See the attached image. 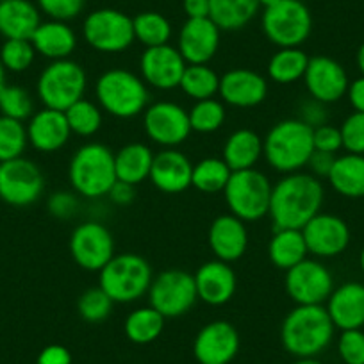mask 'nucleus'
Returning a JSON list of instances; mask_svg holds the SVG:
<instances>
[{"instance_id": "f257e3e1", "label": "nucleus", "mask_w": 364, "mask_h": 364, "mask_svg": "<svg viewBox=\"0 0 364 364\" xmlns=\"http://www.w3.org/2000/svg\"><path fill=\"white\" fill-rule=\"evenodd\" d=\"M323 184L304 171L288 173L273 184L269 218L275 229H300L307 225L323 205Z\"/></svg>"}, {"instance_id": "f03ea898", "label": "nucleus", "mask_w": 364, "mask_h": 364, "mask_svg": "<svg viewBox=\"0 0 364 364\" xmlns=\"http://www.w3.org/2000/svg\"><path fill=\"white\" fill-rule=\"evenodd\" d=\"M334 331L325 306H296L282 321L281 341L296 359L316 357L331 345Z\"/></svg>"}, {"instance_id": "7ed1b4c3", "label": "nucleus", "mask_w": 364, "mask_h": 364, "mask_svg": "<svg viewBox=\"0 0 364 364\" xmlns=\"http://www.w3.org/2000/svg\"><path fill=\"white\" fill-rule=\"evenodd\" d=\"M313 152V129L299 118L279 122L262 138V156L279 173L302 171Z\"/></svg>"}, {"instance_id": "20e7f679", "label": "nucleus", "mask_w": 364, "mask_h": 364, "mask_svg": "<svg viewBox=\"0 0 364 364\" xmlns=\"http://www.w3.org/2000/svg\"><path fill=\"white\" fill-rule=\"evenodd\" d=\"M95 95L100 109L120 120H131L149 107L145 80L125 68H111L97 79Z\"/></svg>"}, {"instance_id": "39448f33", "label": "nucleus", "mask_w": 364, "mask_h": 364, "mask_svg": "<svg viewBox=\"0 0 364 364\" xmlns=\"http://www.w3.org/2000/svg\"><path fill=\"white\" fill-rule=\"evenodd\" d=\"M68 178L79 197H107L117 182L114 154L102 143H86L70 159Z\"/></svg>"}, {"instance_id": "423d86ee", "label": "nucleus", "mask_w": 364, "mask_h": 364, "mask_svg": "<svg viewBox=\"0 0 364 364\" xmlns=\"http://www.w3.org/2000/svg\"><path fill=\"white\" fill-rule=\"evenodd\" d=\"M100 288L114 304H131L149 293L154 281L149 261L139 254H114L99 272Z\"/></svg>"}, {"instance_id": "0eeeda50", "label": "nucleus", "mask_w": 364, "mask_h": 364, "mask_svg": "<svg viewBox=\"0 0 364 364\" xmlns=\"http://www.w3.org/2000/svg\"><path fill=\"white\" fill-rule=\"evenodd\" d=\"M87 75L73 59L50 61L40 73L36 82L38 99L45 107L65 113L72 104L84 99Z\"/></svg>"}, {"instance_id": "6e6552de", "label": "nucleus", "mask_w": 364, "mask_h": 364, "mask_svg": "<svg viewBox=\"0 0 364 364\" xmlns=\"http://www.w3.org/2000/svg\"><path fill=\"white\" fill-rule=\"evenodd\" d=\"M272 182L262 171L250 170L232 171L223 195L230 209V215L243 222H257L269 213Z\"/></svg>"}, {"instance_id": "1a4fd4ad", "label": "nucleus", "mask_w": 364, "mask_h": 364, "mask_svg": "<svg viewBox=\"0 0 364 364\" xmlns=\"http://www.w3.org/2000/svg\"><path fill=\"white\" fill-rule=\"evenodd\" d=\"M261 27L269 43L279 48L300 47L311 36L313 16L302 0H281L262 11Z\"/></svg>"}, {"instance_id": "9d476101", "label": "nucleus", "mask_w": 364, "mask_h": 364, "mask_svg": "<svg viewBox=\"0 0 364 364\" xmlns=\"http://www.w3.org/2000/svg\"><path fill=\"white\" fill-rule=\"evenodd\" d=\"M82 36L93 50L118 54L136 41L132 18L120 9H97L82 23Z\"/></svg>"}, {"instance_id": "9b49d317", "label": "nucleus", "mask_w": 364, "mask_h": 364, "mask_svg": "<svg viewBox=\"0 0 364 364\" xmlns=\"http://www.w3.org/2000/svg\"><path fill=\"white\" fill-rule=\"evenodd\" d=\"M149 302L164 318H178L197 304V286L191 273L166 269L156 275L149 289Z\"/></svg>"}, {"instance_id": "f8f14e48", "label": "nucleus", "mask_w": 364, "mask_h": 364, "mask_svg": "<svg viewBox=\"0 0 364 364\" xmlns=\"http://www.w3.org/2000/svg\"><path fill=\"white\" fill-rule=\"evenodd\" d=\"M332 291L334 277L318 259H304L286 272V293L296 306H323Z\"/></svg>"}, {"instance_id": "ddd939ff", "label": "nucleus", "mask_w": 364, "mask_h": 364, "mask_svg": "<svg viewBox=\"0 0 364 364\" xmlns=\"http://www.w3.org/2000/svg\"><path fill=\"white\" fill-rule=\"evenodd\" d=\"M45 190L40 166L26 157L0 163V200L15 208L34 204Z\"/></svg>"}, {"instance_id": "4468645a", "label": "nucleus", "mask_w": 364, "mask_h": 364, "mask_svg": "<svg viewBox=\"0 0 364 364\" xmlns=\"http://www.w3.org/2000/svg\"><path fill=\"white\" fill-rule=\"evenodd\" d=\"M143 129L150 141L164 149H177L193 132L188 111L168 100H161L146 107L143 113Z\"/></svg>"}, {"instance_id": "2eb2a0df", "label": "nucleus", "mask_w": 364, "mask_h": 364, "mask_svg": "<svg viewBox=\"0 0 364 364\" xmlns=\"http://www.w3.org/2000/svg\"><path fill=\"white\" fill-rule=\"evenodd\" d=\"M70 254L86 272H100L114 257L111 230L99 222H84L70 236Z\"/></svg>"}, {"instance_id": "dca6fc26", "label": "nucleus", "mask_w": 364, "mask_h": 364, "mask_svg": "<svg viewBox=\"0 0 364 364\" xmlns=\"http://www.w3.org/2000/svg\"><path fill=\"white\" fill-rule=\"evenodd\" d=\"M304 84L311 99L328 106L346 97L350 79L341 63L328 55H314L309 58V65L304 73Z\"/></svg>"}, {"instance_id": "f3484780", "label": "nucleus", "mask_w": 364, "mask_h": 364, "mask_svg": "<svg viewBox=\"0 0 364 364\" xmlns=\"http://www.w3.org/2000/svg\"><path fill=\"white\" fill-rule=\"evenodd\" d=\"M188 63L170 43L159 47H149L139 59V72L146 86L168 91L181 86L182 75Z\"/></svg>"}, {"instance_id": "a211bd4d", "label": "nucleus", "mask_w": 364, "mask_h": 364, "mask_svg": "<svg viewBox=\"0 0 364 364\" xmlns=\"http://www.w3.org/2000/svg\"><path fill=\"white\" fill-rule=\"evenodd\" d=\"M307 250L316 259H332L341 255L350 245V229L346 222L331 213H318L302 229Z\"/></svg>"}, {"instance_id": "6ab92c4d", "label": "nucleus", "mask_w": 364, "mask_h": 364, "mask_svg": "<svg viewBox=\"0 0 364 364\" xmlns=\"http://www.w3.org/2000/svg\"><path fill=\"white\" fill-rule=\"evenodd\" d=\"M240 352V332L232 323L216 320L198 331L193 343L195 359L200 364H229Z\"/></svg>"}, {"instance_id": "aec40b11", "label": "nucleus", "mask_w": 364, "mask_h": 364, "mask_svg": "<svg viewBox=\"0 0 364 364\" xmlns=\"http://www.w3.org/2000/svg\"><path fill=\"white\" fill-rule=\"evenodd\" d=\"M220 34L211 18H188L178 33L177 50L188 65H208L220 48Z\"/></svg>"}, {"instance_id": "412c9836", "label": "nucleus", "mask_w": 364, "mask_h": 364, "mask_svg": "<svg viewBox=\"0 0 364 364\" xmlns=\"http://www.w3.org/2000/svg\"><path fill=\"white\" fill-rule=\"evenodd\" d=\"M218 95L229 106L250 109L266 100L268 80L254 70L232 68L220 77Z\"/></svg>"}, {"instance_id": "4be33fe9", "label": "nucleus", "mask_w": 364, "mask_h": 364, "mask_svg": "<svg viewBox=\"0 0 364 364\" xmlns=\"http://www.w3.org/2000/svg\"><path fill=\"white\" fill-rule=\"evenodd\" d=\"M193 164L177 149H164L154 156L150 181L159 191L177 195L191 186Z\"/></svg>"}, {"instance_id": "5701e85b", "label": "nucleus", "mask_w": 364, "mask_h": 364, "mask_svg": "<svg viewBox=\"0 0 364 364\" xmlns=\"http://www.w3.org/2000/svg\"><path fill=\"white\" fill-rule=\"evenodd\" d=\"M193 277L198 300L208 306H223V304L230 302L236 293V273L230 268L229 262H223L220 259L204 262L195 272Z\"/></svg>"}, {"instance_id": "b1692460", "label": "nucleus", "mask_w": 364, "mask_h": 364, "mask_svg": "<svg viewBox=\"0 0 364 364\" xmlns=\"http://www.w3.org/2000/svg\"><path fill=\"white\" fill-rule=\"evenodd\" d=\"M27 139L38 152H58L68 143L72 131L63 111L43 109L36 111L26 125Z\"/></svg>"}, {"instance_id": "393cba45", "label": "nucleus", "mask_w": 364, "mask_h": 364, "mask_svg": "<svg viewBox=\"0 0 364 364\" xmlns=\"http://www.w3.org/2000/svg\"><path fill=\"white\" fill-rule=\"evenodd\" d=\"M328 316L339 331H353L364 327V284L348 281L334 288L327 300Z\"/></svg>"}, {"instance_id": "a878e982", "label": "nucleus", "mask_w": 364, "mask_h": 364, "mask_svg": "<svg viewBox=\"0 0 364 364\" xmlns=\"http://www.w3.org/2000/svg\"><path fill=\"white\" fill-rule=\"evenodd\" d=\"M209 247L216 259L234 262L245 255L248 248V230L243 220L234 215H222L209 227Z\"/></svg>"}, {"instance_id": "bb28decb", "label": "nucleus", "mask_w": 364, "mask_h": 364, "mask_svg": "<svg viewBox=\"0 0 364 364\" xmlns=\"http://www.w3.org/2000/svg\"><path fill=\"white\" fill-rule=\"evenodd\" d=\"M40 23V9L31 0H0V34L6 40H31Z\"/></svg>"}, {"instance_id": "cd10ccee", "label": "nucleus", "mask_w": 364, "mask_h": 364, "mask_svg": "<svg viewBox=\"0 0 364 364\" xmlns=\"http://www.w3.org/2000/svg\"><path fill=\"white\" fill-rule=\"evenodd\" d=\"M36 54L50 59V61H61L70 59L73 50L77 48V36L72 27L61 20H48L41 22L36 33L31 38Z\"/></svg>"}, {"instance_id": "c85d7f7f", "label": "nucleus", "mask_w": 364, "mask_h": 364, "mask_svg": "<svg viewBox=\"0 0 364 364\" xmlns=\"http://www.w3.org/2000/svg\"><path fill=\"white\" fill-rule=\"evenodd\" d=\"M332 190L345 198H364V156L348 154L336 157L328 173Z\"/></svg>"}, {"instance_id": "c756f323", "label": "nucleus", "mask_w": 364, "mask_h": 364, "mask_svg": "<svg viewBox=\"0 0 364 364\" xmlns=\"http://www.w3.org/2000/svg\"><path fill=\"white\" fill-rule=\"evenodd\" d=\"M154 156L145 143H127L114 154V170H117V181L129 182L132 186H138L143 181L150 177Z\"/></svg>"}, {"instance_id": "7c9ffc66", "label": "nucleus", "mask_w": 364, "mask_h": 364, "mask_svg": "<svg viewBox=\"0 0 364 364\" xmlns=\"http://www.w3.org/2000/svg\"><path fill=\"white\" fill-rule=\"evenodd\" d=\"M262 157V138L250 129H237L227 138L222 159L232 171L250 170Z\"/></svg>"}, {"instance_id": "2f4dec72", "label": "nucleus", "mask_w": 364, "mask_h": 364, "mask_svg": "<svg viewBox=\"0 0 364 364\" xmlns=\"http://www.w3.org/2000/svg\"><path fill=\"white\" fill-rule=\"evenodd\" d=\"M307 245L300 229H275L268 243V257L272 264L279 269L288 272L307 259Z\"/></svg>"}, {"instance_id": "473e14b6", "label": "nucleus", "mask_w": 364, "mask_h": 364, "mask_svg": "<svg viewBox=\"0 0 364 364\" xmlns=\"http://www.w3.org/2000/svg\"><path fill=\"white\" fill-rule=\"evenodd\" d=\"M257 0H209V18L220 31H240L259 11Z\"/></svg>"}, {"instance_id": "72a5a7b5", "label": "nucleus", "mask_w": 364, "mask_h": 364, "mask_svg": "<svg viewBox=\"0 0 364 364\" xmlns=\"http://www.w3.org/2000/svg\"><path fill=\"white\" fill-rule=\"evenodd\" d=\"M309 55L300 47L279 48L268 61V77L277 84H293L304 79Z\"/></svg>"}, {"instance_id": "f704fd0d", "label": "nucleus", "mask_w": 364, "mask_h": 364, "mask_svg": "<svg viewBox=\"0 0 364 364\" xmlns=\"http://www.w3.org/2000/svg\"><path fill=\"white\" fill-rule=\"evenodd\" d=\"M164 320L166 318L152 306L139 307L125 318V336L136 345H149L163 334Z\"/></svg>"}, {"instance_id": "c9c22d12", "label": "nucleus", "mask_w": 364, "mask_h": 364, "mask_svg": "<svg viewBox=\"0 0 364 364\" xmlns=\"http://www.w3.org/2000/svg\"><path fill=\"white\" fill-rule=\"evenodd\" d=\"M232 170L227 166L222 157H205L193 164V175H191V186L197 188L202 193H220L225 190Z\"/></svg>"}, {"instance_id": "e433bc0d", "label": "nucleus", "mask_w": 364, "mask_h": 364, "mask_svg": "<svg viewBox=\"0 0 364 364\" xmlns=\"http://www.w3.org/2000/svg\"><path fill=\"white\" fill-rule=\"evenodd\" d=\"M178 87L195 102L215 99L220 90V75L209 65H188Z\"/></svg>"}, {"instance_id": "4c0bfd02", "label": "nucleus", "mask_w": 364, "mask_h": 364, "mask_svg": "<svg viewBox=\"0 0 364 364\" xmlns=\"http://www.w3.org/2000/svg\"><path fill=\"white\" fill-rule=\"evenodd\" d=\"M132 26H134L136 41L145 45L146 48L166 45L171 38L170 20L157 11L139 13L132 18Z\"/></svg>"}, {"instance_id": "58836bf2", "label": "nucleus", "mask_w": 364, "mask_h": 364, "mask_svg": "<svg viewBox=\"0 0 364 364\" xmlns=\"http://www.w3.org/2000/svg\"><path fill=\"white\" fill-rule=\"evenodd\" d=\"M65 117L68 120L72 134L90 138L97 134L102 127V109L99 104L91 102L87 99L77 100L75 104L65 111Z\"/></svg>"}, {"instance_id": "ea45409f", "label": "nucleus", "mask_w": 364, "mask_h": 364, "mask_svg": "<svg viewBox=\"0 0 364 364\" xmlns=\"http://www.w3.org/2000/svg\"><path fill=\"white\" fill-rule=\"evenodd\" d=\"M188 117H190L191 131L198 134H211L222 129L227 111L220 100L205 99L195 102V106L188 111Z\"/></svg>"}, {"instance_id": "a19ab883", "label": "nucleus", "mask_w": 364, "mask_h": 364, "mask_svg": "<svg viewBox=\"0 0 364 364\" xmlns=\"http://www.w3.org/2000/svg\"><path fill=\"white\" fill-rule=\"evenodd\" d=\"M27 145L29 139L23 122L0 114V163L22 157Z\"/></svg>"}, {"instance_id": "79ce46f5", "label": "nucleus", "mask_w": 364, "mask_h": 364, "mask_svg": "<svg viewBox=\"0 0 364 364\" xmlns=\"http://www.w3.org/2000/svg\"><path fill=\"white\" fill-rule=\"evenodd\" d=\"M0 114L13 120H29L34 114V102L29 91L22 86L6 84L0 90Z\"/></svg>"}, {"instance_id": "37998d69", "label": "nucleus", "mask_w": 364, "mask_h": 364, "mask_svg": "<svg viewBox=\"0 0 364 364\" xmlns=\"http://www.w3.org/2000/svg\"><path fill=\"white\" fill-rule=\"evenodd\" d=\"M113 300L107 296L102 288L86 289L77 300L79 316L87 323H100L113 313Z\"/></svg>"}, {"instance_id": "c03bdc74", "label": "nucleus", "mask_w": 364, "mask_h": 364, "mask_svg": "<svg viewBox=\"0 0 364 364\" xmlns=\"http://www.w3.org/2000/svg\"><path fill=\"white\" fill-rule=\"evenodd\" d=\"M36 59L31 40H6L0 47V61L4 65L6 72L22 73L33 66Z\"/></svg>"}, {"instance_id": "a18cd8bd", "label": "nucleus", "mask_w": 364, "mask_h": 364, "mask_svg": "<svg viewBox=\"0 0 364 364\" xmlns=\"http://www.w3.org/2000/svg\"><path fill=\"white\" fill-rule=\"evenodd\" d=\"M339 131H341L343 149L348 154L364 156V113L353 111L345 118Z\"/></svg>"}, {"instance_id": "49530a36", "label": "nucleus", "mask_w": 364, "mask_h": 364, "mask_svg": "<svg viewBox=\"0 0 364 364\" xmlns=\"http://www.w3.org/2000/svg\"><path fill=\"white\" fill-rule=\"evenodd\" d=\"M339 357L345 364H364V332L363 328L341 331L338 341Z\"/></svg>"}, {"instance_id": "de8ad7c7", "label": "nucleus", "mask_w": 364, "mask_h": 364, "mask_svg": "<svg viewBox=\"0 0 364 364\" xmlns=\"http://www.w3.org/2000/svg\"><path fill=\"white\" fill-rule=\"evenodd\" d=\"M86 0H36V6L40 11L50 16V20H68L77 18L84 8Z\"/></svg>"}, {"instance_id": "09e8293b", "label": "nucleus", "mask_w": 364, "mask_h": 364, "mask_svg": "<svg viewBox=\"0 0 364 364\" xmlns=\"http://www.w3.org/2000/svg\"><path fill=\"white\" fill-rule=\"evenodd\" d=\"M79 195L72 193V191H58V193L50 195L47 202L48 213H50L54 218L59 220H68L79 209Z\"/></svg>"}, {"instance_id": "8fccbe9b", "label": "nucleus", "mask_w": 364, "mask_h": 364, "mask_svg": "<svg viewBox=\"0 0 364 364\" xmlns=\"http://www.w3.org/2000/svg\"><path fill=\"white\" fill-rule=\"evenodd\" d=\"M313 143L314 150H320V152H339L343 149L341 131H339V127H334L331 124L320 125V127L313 129Z\"/></svg>"}, {"instance_id": "3c124183", "label": "nucleus", "mask_w": 364, "mask_h": 364, "mask_svg": "<svg viewBox=\"0 0 364 364\" xmlns=\"http://www.w3.org/2000/svg\"><path fill=\"white\" fill-rule=\"evenodd\" d=\"M327 118H328L327 104L323 102H318V100L309 99L302 104V107H300L299 120H302L304 124L309 125L311 129H316L320 127V125H325L327 124Z\"/></svg>"}, {"instance_id": "603ef678", "label": "nucleus", "mask_w": 364, "mask_h": 364, "mask_svg": "<svg viewBox=\"0 0 364 364\" xmlns=\"http://www.w3.org/2000/svg\"><path fill=\"white\" fill-rule=\"evenodd\" d=\"M334 161H336V154H327V152H320V150H314V152L311 154L309 161H307V168H309L311 175H314V177H328L332 166H334Z\"/></svg>"}, {"instance_id": "864d4df0", "label": "nucleus", "mask_w": 364, "mask_h": 364, "mask_svg": "<svg viewBox=\"0 0 364 364\" xmlns=\"http://www.w3.org/2000/svg\"><path fill=\"white\" fill-rule=\"evenodd\" d=\"M36 364H72V353L63 345H48L40 352Z\"/></svg>"}, {"instance_id": "5fc2aeb1", "label": "nucleus", "mask_w": 364, "mask_h": 364, "mask_svg": "<svg viewBox=\"0 0 364 364\" xmlns=\"http://www.w3.org/2000/svg\"><path fill=\"white\" fill-rule=\"evenodd\" d=\"M107 197H109L117 205H129L134 202L136 186H132L129 182L117 181L113 184V188L109 190V193H107Z\"/></svg>"}, {"instance_id": "6e6d98bb", "label": "nucleus", "mask_w": 364, "mask_h": 364, "mask_svg": "<svg viewBox=\"0 0 364 364\" xmlns=\"http://www.w3.org/2000/svg\"><path fill=\"white\" fill-rule=\"evenodd\" d=\"M346 97H348V102L350 106L353 107V111L364 113V75L350 80L348 90H346Z\"/></svg>"}, {"instance_id": "4d7b16f0", "label": "nucleus", "mask_w": 364, "mask_h": 364, "mask_svg": "<svg viewBox=\"0 0 364 364\" xmlns=\"http://www.w3.org/2000/svg\"><path fill=\"white\" fill-rule=\"evenodd\" d=\"M188 18H209V0H182Z\"/></svg>"}, {"instance_id": "13d9d810", "label": "nucleus", "mask_w": 364, "mask_h": 364, "mask_svg": "<svg viewBox=\"0 0 364 364\" xmlns=\"http://www.w3.org/2000/svg\"><path fill=\"white\" fill-rule=\"evenodd\" d=\"M355 61H357V68H359L360 75H364V41H363V43H360L359 50H357Z\"/></svg>"}, {"instance_id": "bf43d9fd", "label": "nucleus", "mask_w": 364, "mask_h": 364, "mask_svg": "<svg viewBox=\"0 0 364 364\" xmlns=\"http://www.w3.org/2000/svg\"><path fill=\"white\" fill-rule=\"evenodd\" d=\"M293 364H321V363L318 359H314V357H300V359H296Z\"/></svg>"}, {"instance_id": "052dcab7", "label": "nucleus", "mask_w": 364, "mask_h": 364, "mask_svg": "<svg viewBox=\"0 0 364 364\" xmlns=\"http://www.w3.org/2000/svg\"><path fill=\"white\" fill-rule=\"evenodd\" d=\"M259 2V6H261V8H272V6H275L277 4V2H281V0H257Z\"/></svg>"}, {"instance_id": "680f3d73", "label": "nucleus", "mask_w": 364, "mask_h": 364, "mask_svg": "<svg viewBox=\"0 0 364 364\" xmlns=\"http://www.w3.org/2000/svg\"><path fill=\"white\" fill-rule=\"evenodd\" d=\"M6 86V68L4 65H2V61H0V90Z\"/></svg>"}, {"instance_id": "e2e57ef3", "label": "nucleus", "mask_w": 364, "mask_h": 364, "mask_svg": "<svg viewBox=\"0 0 364 364\" xmlns=\"http://www.w3.org/2000/svg\"><path fill=\"white\" fill-rule=\"evenodd\" d=\"M359 266H360V272H363V275H364V248L359 255Z\"/></svg>"}]
</instances>
